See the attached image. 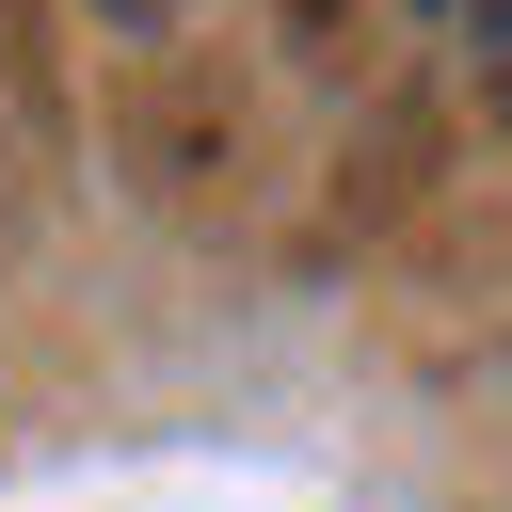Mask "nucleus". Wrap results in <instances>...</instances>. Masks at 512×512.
<instances>
[{
	"label": "nucleus",
	"instance_id": "f257e3e1",
	"mask_svg": "<svg viewBox=\"0 0 512 512\" xmlns=\"http://www.w3.org/2000/svg\"><path fill=\"white\" fill-rule=\"evenodd\" d=\"M96 16H112V32H176L192 0H96Z\"/></svg>",
	"mask_w": 512,
	"mask_h": 512
}]
</instances>
